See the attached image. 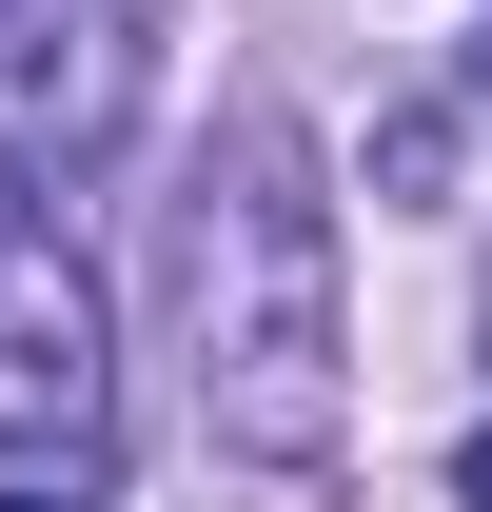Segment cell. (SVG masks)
<instances>
[{"instance_id": "obj_3", "label": "cell", "mask_w": 492, "mask_h": 512, "mask_svg": "<svg viewBox=\"0 0 492 512\" xmlns=\"http://www.w3.org/2000/svg\"><path fill=\"white\" fill-rule=\"evenodd\" d=\"M138 20H158V0H40V20H20V60H0V138H20V158H99V138H119V99H138Z\"/></svg>"}, {"instance_id": "obj_5", "label": "cell", "mask_w": 492, "mask_h": 512, "mask_svg": "<svg viewBox=\"0 0 492 512\" xmlns=\"http://www.w3.org/2000/svg\"><path fill=\"white\" fill-rule=\"evenodd\" d=\"M0 512H40V493H0Z\"/></svg>"}, {"instance_id": "obj_1", "label": "cell", "mask_w": 492, "mask_h": 512, "mask_svg": "<svg viewBox=\"0 0 492 512\" xmlns=\"http://www.w3.org/2000/svg\"><path fill=\"white\" fill-rule=\"evenodd\" d=\"M178 316H197V434L256 453V473H315L335 414H355V316H335V197H315V138L276 99L217 119V178L178 217Z\"/></svg>"}, {"instance_id": "obj_4", "label": "cell", "mask_w": 492, "mask_h": 512, "mask_svg": "<svg viewBox=\"0 0 492 512\" xmlns=\"http://www.w3.org/2000/svg\"><path fill=\"white\" fill-rule=\"evenodd\" d=\"M453 493H473V512H492V434H473V453H453Z\"/></svg>"}, {"instance_id": "obj_2", "label": "cell", "mask_w": 492, "mask_h": 512, "mask_svg": "<svg viewBox=\"0 0 492 512\" xmlns=\"http://www.w3.org/2000/svg\"><path fill=\"white\" fill-rule=\"evenodd\" d=\"M99 453H119L99 276H79V256L0 197V493H99Z\"/></svg>"}]
</instances>
